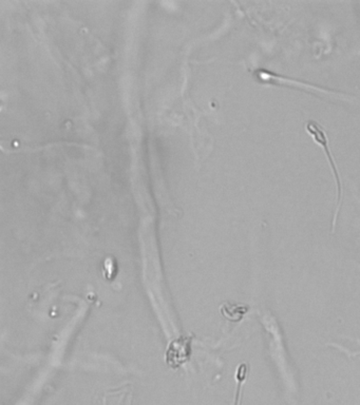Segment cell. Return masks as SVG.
Masks as SVG:
<instances>
[{
  "label": "cell",
  "mask_w": 360,
  "mask_h": 405,
  "mask_svg": "<svg viewBox=\"0 0 360 405\" xmlns=\"http://www.w3.org/2000/svg\"><path fill=\"white\" fill-rule=\"evenodd\" d=\"M305 130L306 132L313 137V140L321 146L325 150V153L328 155L329 158V163L330 166V169H332L333 172V175L336 178V182H337V187H338V199H337V207H336V211H335V215H334V220H333V231H334V227H335V223H336V219H337V215L338 212H339V207H340V202H341V182H340V176L338 174V170H337V166L334 162V158L332 157V153L330 152V147H329V140H328V136L327 133L325 131V129H323L318 122H316L314 120H309L305 124Z\"/></svg>",
  "instance_id": "6da1fadb"
},
{
  "label": "cell",
  "mask_w": 360,
  "mask_h": 405,
  "mask_svg": "<svg viewBox=\"0 0 360 405\" xmlns=\"http://www.w3.org/2000/svg\"><path fill=\"white\" fill-rule=\"evenodd\" d=\"M190 343L191 338L180 337L168 345L165 358H166V362L170 367L177 368L189 360L191 354Z\"/></svg>",
  "instance_id": "7a4b0ae2"
},
{
  "label": "cell",
  "mask_w": 360,
  "mask_h": 405,
  "mask_svg": "<svg viewBox=\"0 0 360 405\" xmlns=\"http://www.w3.org/2000/svg\"><path fill=\"white\" fill-rule=\"evenodd\" d=\"M247 375V366L246 364H241L238 368L237 372V379H238V392H237V397H236V403L235 405H240V392L241 387L244 382H245V378Z\"/></svg>",
  "instance_id": "3957f363"
}]
</instances>
